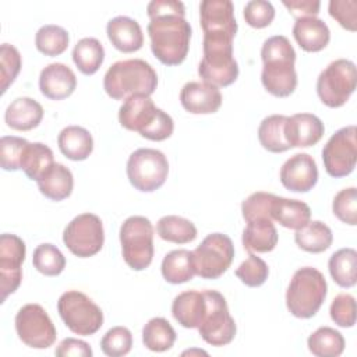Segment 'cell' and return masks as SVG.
<instances>
[{"label": "cell", "instance_id": "cell-1", "mask_svg": "<svg viewBox=\"0 0 357 357\" xmlns=\"http://www.w3.org/2000/svg\"><path fill=\"white\" fill-rule=\"evenodd\" d=\"M146 26L151 50L165 66L181 64L190 49L191 26L185 21V7L178 0H152L146 6Z\"/></svg>", "mask_w": 357, "mask_h": 357}, {"label": "cell", "instance_id": "cell-2", "mask_svg": "<svg viewBox=\"0 0 357 357\" xmlns=\"http://www.w3.org/2000/svg\"><path fill=\"white\" fill-rule=\"evenodd\" d=\"M261 59L264 63L261 73L264 88L276 98L290 96L297 86L296 52L290 40L283 35L268 38L262 45Z\"/></svg>", "mask_w": 357, "mask_h": 357}, {"label": "cell", "instance_id": "cell-3", "mask_svg": "<svg viewBox=\"0 0 357 357\" xmlns=\"http://www.w3.org/2000/svg\"><path fill=\"white\" fill-rule=\"evenodd\" d=\"M158 86V74L142 59H128L113 63L105 77L103 88L116 100H126L134 95L151 96Z\"/></svg>", "mask_w": 357, "mask_h": 357}, {"label": "cell", "instance_id": "cell-4", "mask_svg": "<svg viewBox=\"0 0 357 357\" xmlns=\"http://www.w3.org/2000/svg\"><path fill=\"white\" fill-rule=\"evenodd\" d=\"M119 123L126 130L137 131L151 141H165L174 130L170 114L156 107L146 95L127 98L119 109Z\"/></svg>", "mask_w": 357, "mask_h": 357}, {"label": "cell", "instance_id": "cell-5", "mask_svg": "<svg viewBox=\"0 0 357 357\" xmlns=\"http://www.w3.org/2000/svg\"><path fill=\"white\" fill-rule=\"evenodd\" d=\"M326 293L325 276L317 268H300L294 272L286 290V307L291 315L308 319L318 312Z\"/></svg>", "mask_w": 357, "mask_h": 357}, {"label": "cell", "instance_id": "cell-6", "mask_svg": "<svg viewBox=\"0 0 357 357\" xmlns=\"http://www.w3.org/2000/svg\"><path fill=\"white\" fill-rule=\"evenodd\" d=\"M204 56L198 66V75L206 84L229 86L238 77V64L233 56V40L204 39Z\"/></svg>", "mask_w": 357, "mask_h": 357}, {"label": "cell", "instance_id": "cell-7", "mask_svg": "<svg viewBox=\"0 0 357 357\" xmlns=\"http://www.w3.org/2000/svg\"><path fill=\"white\" fill-rule=\"evenodd\" d=\"M124 262L134 271H144L153 258V226L145 216H130L120 226Z\"/></svg>", "mask_w": 357, "mask_h": 357}, {"label": "cell", "instance_id": "cell-8", "mask_svg": "<svg viewBox=\"0 0 357 357\" xmlns=\"http://www.w3.org/2000/svg\"><path fill=\"white\" fill-rule=\"evenodd\" d=\"M57 311L66 326L81 336L96 333L103 325V312L85 293L68 290L59 297Z\"/></svg>", "mask_w": 357, "mask_h": 357}, {"label": "cell", "instance_id": "cell-9", "mask_svg": "<svg viewBox=\"0 0 357 357\" xmlns=\"http://www.w3.org/2000/svg\"><path fill=\"white\" fill-rule=\"evenodd\" d=\"M356 64L347 59H337L329 63L318 75L317 93L328 107L343 106L356 89Z\"/></svg>", "mask_w": 357, "mask_h": 357}, {"label": "cell", "instance_id": "cell-10", "mask_svg": "<svg viewBox=\"0 0 357 357\" xmlns=\"http://www.w3.org/2000/svg\"><path fill=\"white\" fill-rule=\"evenodd\" d=\"M169 173V162L163 152L153 148H139L127 160V177L131 185L142 192L160 188Z\"/></svg>", "mask_w": 357, "mask_h": 357}, {"label": "cell", "instance_id": "cell-11", "mask_svg": "<svg viewBox=\"0 0 357 357\" xmlns=\"http://www.w3.org/2000/svg\"><path fill=\"white\" fill-rule=\"evenodd\" d=\"M206 308L197 328L199 336L212 346L229 344L236 336V322L230 315L226 298L216 290H204Z\"/></svg>", "mask_w": 357, "mask_h": 357}, {"label": "cell", "instance_id": "cell-12", "mask_svg": "<svg viewBox=\"0 0 357 357\" xmlns=\"http://www.w3.org/2000/svg\"><path fill=\"white\" fill-rule=\"evenodd\" d=\"M195 275L202 279H218L231 265L234 245L229 236L223 233L208 234L192 251Z\"/></svg>", "mask_w": 357, "mask_h": 357}, {"label": "cell", "instance_id": "cell-13", "mask_svg": "<svg viewBox=\"0 0 357 357\" xmlns=\"http://www.w3.org/2000/svg\"><path fill=\"white\" fill-rule=\"evenodd\" d=\"M63 243L71 254L79 258L98 254L105 243L100 218L89 212L75 216L63 231Z\"/></svg>", "mask_w": 357, "mask_h": 357}, {"label": "cell", "instance_id": "cell-14", "mask_svg": "<svg viewBox=\"0 0 357 357\" xmlns=\"http://www.w3.org/2000/svg\"><path fill=\"white\" fill-rule=\"evenodd\" d=\"M20 340L32 349H47L57 337L56 326L45 308L39 304L21 307L14 319Z\"/></svg>", "mask_w": 357, "mask_h": 357}, {"label": "cell", "instance_id": "cell-15", "mask_svg": "<svg viewBox=\"0 0 357 357\" xmlns=\"http://www.w3.org/2000/svg\"><path fill=\"white\" fill-rule=\"evenodd\" d=\"M357 128L354 124L335 131L322 149V160L326 173L339 178L349 176L357 160Z\"/></svg>", "mask_w": 357, "mask_h": 357}, {"label": "cell", "instance_id": "cell-16", "mask_svg": "<svg viewBox=\"0 0 357 357\" xmlns=\"http://www.w3.org/2000/svg\"><path fill=\"white\" fill-rule=\"evenodd\" d=\"M26 247L22 238L15 234L3 233L0 236V290L1 303L13 294L22 280V262Z\"/></svg>", "mask_w": 357, "mask_h": 357}, {"label": "cell", "instance_id": "cell-17", "mask_svg": "<svg viewBox=\"0 0 357 357\" xmlns=\"http://www.w3.org/2000/svg\"><path fill=\"white\" fill-rule=\"evenodd\" d=\"M199 21L204 38L234 39L237 21L230 0H204L199 4Z\"/></svg>", "mask_w": 357, "mask_h": 357}, {"label": "cell", "instance_id": "cell-18", "mask_svg": "<svg viewBox=\"0 0 357 357\" xmlns=\"http://www.w3.org/2000/svg\"><path fill=\"white\" fill-rule=\"evenodd\" d=\"M279 178L289 191L308 192L318 181L317 163L308 153H296L282 165Z\"/></svg>", "mask_w": 357, "mask_h": 357}, {"label": "cell", "instance_id": "cell-19", "mask_svg": "<svg viewBox=\"0 0 357 357\" xmlns=\"http://www.w3.org/2000/svg\"><path fill=\"white\" fill-rule=\"evenodd\" d=\"M180 102L192 114H211L222 106V93L215 85L190 81L180 91Z\"/></svg>", "mask_w": 357, "mask_h": 357}, {"label": "cell", "instance_id": "cell-20", "mask_svg": "<svg viewBox=\"0 0 357 357\" xmlns=\"http://www.w3.org/2000/svg\"><path fill=\"white\" fill-rule=\"evenodd\" d=\"M325 132L324 123L312 113H296L286 120L284 135L290 148L312 146Z\"/></svg>", "mask_w": 357, "mask_h": 357}, {"label": "cell", "instance_id": "cell-21", "mask_svg": "<svg viewBox=\"0 0 357 357\" xmlns=\"http://www.w3.org/2000/svg\"><path fill=\"white\" fill-rule=\"evenodd\" d=\"M75 88L77 77L67 64L50 63L40 71L39 89L47 99H66L75 91Z\"/></svg>", "mask_w": 357, "mask_h": 357}, {"label": "cell", "instance_id": "cell-22", "mask_svg": "<svg viewBox=\"0 0 357 357\" xmlns=\"http://www.w3.org/2000/svg\"><path fill=\"white\" fill-rule=\"evenodd\" d=\"M106 33L112 45L123 53L137 52L144 45V35L139 24L134 18L126 15H117L109 20Z\"/></svg>", "mask_w": 357, "mask_h": 357}, {"label": "cell", "instance_id": "cell-23", "mask_svg": "<svg viewBox=\"0 0 357 357\" xmlns=\"http://www.w3.org/2000/svg\"><path fill=\"white\" fill-rule=\"evenodd\" d=\"M43 119V107L32 98L21 96L14 99L6 109V124L17 131H29L39 126Z\"/></svg>", "mask_w": 357, "mask_h": 357}, {"label": "cell", "instance_id": "cell-24", "mask_svg": "<svg viewBox=\"0 0 357 357\" xmlns=\"http://www.w3.org/2000/svg\"><path fill=\"white\" fill-rule=\"evenodd\" d=\"M206 308L204 291L187 290L174 297L172 303V314L174 319L184 328H198Z\"/></svg>", "mask_w": 357, "mask_h": 357}, {"label": "cell", "instance_id": "cell-25", "mask_svg": "<svg viewBox=\"0 0 357 357\" xmlns=\"http://www.w3.org/2000/svg\"><path fill=\"white\" fill-rule=\"evenodd\" d=\"M293 36L305 52H319L329 43L331 32L328 25L317 17L297 18L293 25Z\"/></svg>", "mask_w": 357, "mask_h": 357}, {"label": "cell", "instance_id": "cell-26", "mask_svg": "<svg viewBox=\"0 0 357 357\" xmlns=\"http://www.w3.org/2000/svg\"><path fill=\"white\" fill-rule=\"evenodd\" d=\"M39 191L52 201H63L73 192L74 177L68 167L54 162L38 180Z\"/></svg>", "mask_w": 357, "mask_h": 357}, {"label": "cell", "instance_id": "cell-27", "mask_svg": "<svg viewBox=\"0 0 357 357\" xmlns=\"http://www.w3.org/2000/svg\"><path fill=\"white\" fill-rule=\"evenodd\" d=\"M241 243L248 252H269L278 244V230L271 219H255L247 222Z\"/></svg>", "mask_w": 357, "mask_h": 357}, {"label": "cell", "instance_id": "cell-28", "mask_svg": "<svg viewBox=\"0 0 357 357\" xmlns=\"http://www.w3.org/2000/svg\"><path fill=\"white\" fill-rule=\"evenodd\" d=\"M57 144L60 152L70 160H85L93 151V138L91 132L81 126L64 127L59 137Z\"/></svg>", "mask_w": 357, "mask_h": 357}, {"label": "cell", "instance_id": "cell-29", "mask_svg": "<svg viewBox=\"0 0 357 357\" xmlns=\"http://www.w3.org/2000/svg\"><path fill=\"white\" fill-rule=\"evenodd\" d=\"M271 215L272 220L278 222L283 227L297 230L310 222L311 209L304 201L275 195Z\"/></svg>", "mask_w": 357, "mask_h": 357}, {"label": "cell", "instance_id": "cell-30", "mask_svg": "<svg viewBox=\"0 0 357 357\" xmlns=\"http://www.w3.org/2000/svg\"><path fill=\"white\" fill-rule=\"evenodd\" d=\"M162 276L167 283L180 284L191 280L195 275L192 251L180 248L165 255L160 265Z\"/></svg>", "mask_w": 357, "mask_h": 357}, {"label": "cell", "instance_id": "cell-31", "mask_svg": "<svg viewBox=\"0 0 357 357\" xmlns=\"http://www.w3.org/2000/svg\"><path fill=\"white\" fill-rule=\"evenodd\" d=\"M294 241L301 250L318 254L326 251L331 247L333 234L329 226H326L324 222L310 220L307 225L296 230Z\"/></svg>", "mask_w": 357, "mask_h": 357}, {"label": "cell", "instance_id": "cell-32", "mask_svg": "<svg viewBox=\"0 0 357 357\" xmlns=\"http://www.w3.org/2000/svg\"><path fill=\"white\" fill-rule=\"evenodd\" d=\"M328 269L336 284L340 287H353L357 282V252L354 248H340L333 252L328 262Z\"/></svg>", "mask_w": 357, "mask_h": 357}, {"label": "cell", "instance_id": "cell-33", "mask_svg": "<svg viewBox=\"0 0 357 357\" xmlns=\"http://www.w3.org/2000/svg\"><path fill=\"white\" fill-rule=\"evenodd\" d=\"M176 342V331L170 322L162 317L149 319L142 328L144 346L156 353L170 350Z\"/></svg>", "mask_w": 357, "mask_h": 357}, {"label": "cell", "instance_id": "cell-34", "mask_svg": "<svg viewBox=\"0 0 357 357\" xmlns=\"http://www.w3.org/2000/svg\"><path fill=\"white\" fill-rule=\"evenodd\" d=\"M105 60L103 45L96 38H82L73 49V61L85 75L95 74Z\"/></svg>", "mask_w": 357, "mask_h": 357}, {"label": "cell", "instance_id": "cell-35", "mask_svg": "<svg viewBox=\"0 0 357 357\" xmlns=\"http://www.w3.org/2000/svg\"><path fill=\"white\" fill-rule=\"evenodd\" d=\"M287 116L272 114L265 117L258 127V139L259 144L269 152L280 153L290 149V145L286 141L284 126Z\"/></svg>", "mask_w": 357, "mask_h": 357}, {"label": "cell", "instance_id": "cell-36", "mask_svg": "<svg viewBox=\"0 0 357 357\" xmlns=\"http://www.w3.org/2000/svg\"><path fill=\"white\" fill-rule=\"evenodd\" d=\"M156 233L165 241L176 243V244H187L195 240L197 227L195 225L181 216L167 215L158 220Z\"/></svg>", "mask_w": 357, "mask_h": 357}, {"label": "cell", "instance_id": "cell-37", "mask_svg": "<svg viewBox=\"0 0 357 357\" xmlns=\"http://www.w3.org/2000/svg\"><path fill=\"white\" fill-rule=\"evenodd\" d=\"M307 346L317 357H337L344 350V337L331 326H321L308 336Z\"/></svg>", "mask_w": 357, "mask_h": 357}, {"label": "cell", "instance_id": "cell-38", "mask_svg": "<svg viewBox=\"0 0 357 357\" xmlns=\"http://www.w3.org/2000/svg\"><path fill=\"white\" fill-rule=\"evenodd\" d=\"M54 163L53 151L42 142H29L21 162V170L31 180H38Z\"/></svg>", "mask_w": 357, "mask_h": 357}, {"label": "cell", "instance_id": "cell-39", "mask_svg": "<svg viewBox=\"0 0 357 357\" xmlns=\"http://www.w3.org/2000/svg\"><path fill=\"white\" fill-rule=\"evenodd\" d=\"M70 42L68 32L59 25L47 24L38 29L35 35L36 49L45 56H59L61 54Z\"/></svg>", "mask_w": 357, "mask_h": 357}, {"label": "cell", "instance_id": "cell-40", "mask_svg": "<svg viewBox=\"0 0 357 357\" xmlns=\"http://www.w3.org/2000/svg\"><path fill=\"white\" fill-rule=\"evenodd\" d=\"M32 264L38 272L45 276H57L66 268L63 252L50 243L39 244L32 255Z\"/></svg>", "mask_w": 357, "mask_h": 357}, {"label": "cell", "instance_id": "cell-41", "mask_svg": "<svg viewBox=\"0 0 357 357\" xmlns=\"http://www.w3.org/2000/svg\"><path fill=\"white\" fill-rule=\"evenodd\" d=\"M28 141L15 135H3L0 138V165L3 170L15 172L21 169L24 152Z\"/></svg>", "mask_w": 357, "mask_h": 357}, {"label": "cell", "instance_id": "cell-42", "mask_svg": "<svg viewBox=\"0 0 357 357\" xmlns=\"http://www.w3.org/2000/svg\"><path fill=\"white\" fill-rule=\"evenodd\" d=\"M132 347V335L126 326H113L109 329L102 340L100 349L109 357H121L130 353Z\"/></svg>", "mask_w": 357, "mask_h": 357}, {"label": "cell", "instance_id": "cell-43", "mask_svg": "<svg viewBox=\"0 0 357 357\" xmlns=\"http://www.w3.org/2000/svg\"><path fill=\"white\" fill-rule=\"evenodd\" d=\"M234 273L245 286L258 287L266 282L269 268L262 258L250 252L248 258L240 264Z\"/></svg>", "mask_w": 357, "mask_h": 357}, {"label": "cell", "instance_id": "cell-44", "mask_svg": "<svg viewBox=\"0 0 357 357\" xmlns=\"http://www.w3.org/2000/svg\"><path fill=\"white\" fill-rule=\"evenodd\" d=\"M22 61L18 49L10 43H3L0 47V82L1 93L15 81Z\"/></svg>", "mask_w": 357, "mask_h": 357}, {"label": "cell", "instance_id": "cell-45", "mask_svg": "<svg viewBox=\"0 0 357 357\" xmlns=\"http://www.w3.org/2000/svg\"><path fill=\"white\" fill-rule=\"evenodd\" d=\"M275 195L271 192L257 191L248 195L241 204V215L245 222H251L255 219H271V209Z\"/></svg>", "mask_w": 357, "mask_h": 357}, {"label": "cell", "instance_id": "cell-46", "mask_svg": "<svg viewBox=\"0 0 357 357\" xmlns=\"http://www.w3.org/2000/svg\"><path fill=\"white\" fill-rule=\"evenodd\" d=\"M333 215L343 223L356 226L357 225V190L349 187L340 190L332 202Z\"/></svg>", "mask_w": 357, "mask_h": 357}, {"label": "cell", "instance_id": "cell-47", "mask_svg": "<svg viewBox=\"0 0 357 357\" xmlns=\"http://www.w3.org/2000/svg\"><path fill=\"white\" fill-rule=\"evenodd\" d=\"M332 321L342 328H351L356 324V300L349 293H339L331 304Z\"/></svg>", "mask_w": 357, "mask_h": 357}, {"label": "cell", "instance_id": "cell-48", "mask_svg": "<svg viewBox=\"0 0 357 357\" xmlns=\"http://www.w3.org/2000/svg\"><path fill=\"white\" fill-rule=\"evenodd\" d=\"M244 20L252 28H265L275 18V8L271 1L251 0L244 6Z\"/></svg>", "mask_w": 357, "mask_h": 357}, {"label": "cell", "instance_id": "cell-49", "mask_svg": "<svg viewBox=\"0 0 357 357\" xmlns=\"http://www.w3.org/2000/svg\"><path fill=\"white\" fill-rule=\"evenodd\" d=\"M329 15L335 18L340 26L354 32L357 29V1L356 0H331Z\"/></svg>", "mask_w": 357, "mask_h": 357}, {"label": "cell", "instance_id": "cell-50", "mask_svg": "<svg viewBox=\"0 0 357 357\" xmlns=\"http://www.w3.org/2000/svg\"><path fill=\"white\" fill-rule=\"evenodd\" d=\"M56 356L68 357V356H79V357H92L91 346L79 339L75 337H66L63 339L54 350Z\"/></svg>", "mask_w": 357, "mask_h": 357}, {"label": "cell", "instance_id": "cell-51", "mask_svg": "<svg viewBox=\"0 0 357 357\" xmlns=\"http://www.w3.org/2000/svg\"><path fill=\"white\" fill-rule=\"evenodd\" d=\"M282 3L289 13L296 17V20L304 17H317L321 7L318 0H283Z\"/></svg>", "mask_w": 357, "mask_h": 357}]
</instances>
